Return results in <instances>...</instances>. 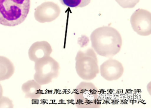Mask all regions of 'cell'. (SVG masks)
Wrapping results in <instances>:
<instances>
[{"label": "cell", "instance_id": "2", "mask_svg": "<svg viewBox=\"0 0 151 110\" xmlns=\"http://www.w3.org/2000/svg\"><path fill=\"white\" fill-rule=\"evenodd\" d=\"M30 0H0V24L18 25L25 21L30 12Z\"/></svg>", "mask_w": 151, "mask_h": 110}, {"label": "cell", "instance_id": "13", "mask_svg": "<svg viewBox=\"0 0 151 110\" xmlns=\"http://www.w3.org/2000/svg\"><path fill=\"white\" fill-rule=\"evenodd\" d=\"M121 7L124 8H132L136 6L140 0H116Z\"/></svg>", "mask_w": 151, "mask_h": 110}, {"label": "cell", "instance_id": "4", "mask_svg": "<svg viewBox=\"0 0 151 110\" xmlns=\"http://www.w3.org/2000/svg\"><path fill=\"white\" fill-rule=\"evenodd\" d=\"M75 105L79 109H99L101 107L98 88L92 82L82 81L76 88Z\"/></svg>", "mask_w": 151, "mask_h": 110}, {"label": "cell", "instance_id": "1", "mask_svg": "<svg viewBox=\"0 0 151 110\" xmlns=\"http://www.w3.org/2000/svg\"><path fill=\"white\" fill-rule=\"evenodd\" d=\"M91 40L95 52L105 58H113L119 52L122 46L120 33L110 26L101 27L94 30L91 33Z\"/></svg>", "mask_w": 151, "mask_h": 110}, {"label": "cell", "instance_id": "3", "mask_svg": "<svg viewBox=\"0 0 151 110\" xmlns=\"http://www.w3.org/2000/svg\"><path fill=\"white\" fill-rule=\"evenodd\" d=\"M75 69L80 78L91 81L99 72L98 58L93 50L89 48L84 51H79L75 58Z\"/></svg>", "mask_w": 151, "mask_h": 110}, {"label": "cell", "instance_id": "8", "mask_svg": "<svg viewBox=\"0 0 151 110\" xmlns=\"http://www.w3.org/2000/svg\"><path fill=\"white\" fill-rule=\"evenodd\" d=\"M124 71L122 64L113 59H109L104 62L99 68L101 76L108 81L118 80L122 76Z\"/></svg>", "mask_w": 151, "mask_h": 110}, {"label": "cell", "instance_id": "10", "mask_svg": "<svg viewBox=\"0 0 151 110\" xmlns=\"http://www.w3.org/2000/svg\"><path fill=\"white\" fill-rule=\"evenodd\" d=\"M41 86L35 80H30L23 84L22 89L25 94V98L37 100L42 95Z\"/></svg>", "mask_w": 151, "mask_h": 110}, {"label": "cell", "instance_id": "15", "mask_svg": "<svg viewBox=\"0 0 151 110\" xmlns=\"http://www.w3.org/2000/svg\"><path fill=\"white\" fill-rule=\"evenodd\" d=\"M3 88L2 87L1 85V84H0V99L3 96Z\"/></svg>", "mask_w": 151, "mask_h": 110}, {"label": "cell", "instance_id": "5", "mask_svg": "<svg viewBox=\"0 0 151 110\" xmlns=\"http://www.w3.org/2000/svg\"><path fill=\"white\" fill-rule=\"evenodd\" d=\"M59 63L50 56L35 62L34 80L41 85H48L59 75Z\"/></svg>", "mask_w": 151, "mask_h": 110}, {"label": "cell", "instance_id": "12", "mask_svg": "<svg viewBox=\"0 0 151 110\" xmlns=\"http://www.w3.org/2000/svg\"><path fill=\"white\" fill-rule=\"evenodd\" d=\"M63 5L72 8L83 7L88 5L91 0H60Z\"/></svg>", "mask_w": 151, "mask_h": 110}, {"label": "cell", "instance_id": "9", "mask_svg": "<svg viewBox=\"0 0 151 110\" xmlns=\"http://www.w3.org/2000/svg\"><path fill=\"white\" fill-rule=\"evenodd\" d=\"M52 51V47L47 41H37L30 46L28 51V57L30 61L35 63L43 58L50 56Z\"/></svg>", "mask_w": 151, "mask_h": 110}, {"label": "cell", "instance_id": "7", "mask_svg": "<svg viewBox=\"0 0 151 110\" xmlns=\"http://www.w3.org/2000/svg\"><path fill=\"white\" fill-rule=\"evenodd\" d=\"M60 8L58 4L51 1L45 2L36 8L35 17L41 23H48L56 20L60 14Z\"/></svg>", "mask_w": 151, "mask_h": 110}, {"label": "cell", "instance_id": "14", "mask_svg": "<svg viewBox=\"0 0 151 110\" xmlns=\"http://www.w3.org/2000/svg\"><path fill=\"white\" fill-rule=\"evenodd\" d=\"M14 107L12 101L6 97H2L0 99V108H13Z\"/></svg>", "mask_w": 151, "mask_h": 110}, {"label": "cell", "instance_id": "11", "mask_svg": "<svg viewBox=\"0 0 151 110\" xmlns=\"http://www.w3.org/2000/svg\"><path fill=\"white\" fill-rule=\"evenodd\" d=\"M15 68L13 63L8 58L0 56V81L12 77Z\"/></svg>", "mask_w": 151, "mask_h": 110}, {"label": "cell", "instance_id": "6", "mask_svg": "<svg viewBox=\"0 0 151 110\" xmlns=\"http://www.w3.org/2000/svg\"><path fill=\"white\" fill-rule=\"evenodd\" d=\"M130 23L132 29L139 35L147 36L151 35V14L149 11L137 9L132 15Z\"/></svg>", "mask_w": 151, "mask_h": 110}]
</instances>
